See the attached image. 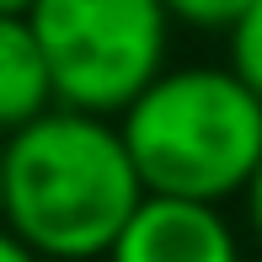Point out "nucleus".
<instances>
[{
	"label": "nucleus",
	"instance_id": "nucleus-10",
	"mask_svg": "<svg viewBox=\"0 0 262 262\" xmlns=\"http://www.w3.org/2000/svg\"><path fill=\"white\" fill-rule=\"evenodd\" d=\"M38 0H0V16H27Z\"/></svg>",
	"mask_w": 262,
	"mask_h": 262
},
{
	"label": "nucleus",
	"instance_id": "nucleus-1",
	"mask_svg": "<svg viewBox=\"0 0 262 262\" xmlns=\"http://www.w3.org/2000/svg\"><path fill=\"white\" fill-rule=\"evenodd\" d=\"M118 118L54 107L6 139V225L43 262H107L145 204Z\"/></svg>",
	"mask_w": 262,
	"mask_h": 262
},
{
	"label": "nucleus",
	"instance_id": "nucleus-6",
	"mask_svg": "<svg viewBox=\"0 0 262 262\" xmlns=\"http://www.w3.org/2000/svg\"><path fill=\"white\" fill-rule=\"evenodd\" d=\"M225 64L262 97V0H252L230 21V32H225Z\"/></svg>",
	"mask_w": 262,
	"mask_h": 262
},
{
	"label": "nucleus",
	"instance_id": "nucleus-5",
	"mask_svg": "<svg viewBox=\"0 0 262 262\" xmlns=\"http://www.w3.org/2000/svg\"><path fill=\"white\" fill-rule=\"evenodd\" d=\"M54 107H59L54 75H49V59L38 49L32 21L0 16V139L21 134L27 123H38Z\"/></svg>",
	"mask_w": 262,
	"mask_h": 262
},
{
	"label": "nucleus",
	"instance_id": "nucleus-9",
	"mask_svg": "<svg viewBox=\"0 0 262 262\" xmlns=\"http://www.w3.org/2000/svg\"><path fill=\"white\" fill-rule=\"evenodd\" d=\"M0 262H43V257L32 252L27 241H16V235L6 230V225H0Z\"/></svg>",
	"mask_w": 262,
	"mask_h": 262
},
{
	"label": "nucleus",
	"instance_id": "nucleus-11",
	"mask_svg": "<svg viewBox=\"0 0 262 262\" xmlns=\"http://www.w3.org/2000/svg\"><path fill=\"white\" fill-rule=\"evenodd\" d=\"M0 209H6V139H0Z\"/></svg>",
	"mask_w": 262,
	"mask_h": 262
},
{
	"label": "nucleus",
	"instance_id": "nucleus-4",
	"mask_svg": "<svg viewBox=\"0 0 262 262\" xmlns=\"http://www.w3.org/2000/svg\"><path fill=\"white\" fill-rule=\"evenodd\" d=\"M107 262H246V235L220 204L150 193Z\"/></svg>",
	"mask_w": 262,
	"mask_h": 262
},
{
	"label": "nucleus",
	"instance_id": "nucleus-3",
	"mask_svg": "<svg viewBox=\"0 0 262 262\" xmlns=\"http://www.w3.org/2000/svg\"><path fill=\"white\" fill-rule=\"evenodd\" d=\"M59 107L123 118L177 64V21L161 0H38L27 11Z\"/></svg>",
	"mask_w": 262,
	"mask_h": 262
},
{
	"label": "nucleus",
	"instance_id": "nucleus-7",
	"mask_svg": "<svg viewBox=\"0 0 262 262\" xmlns=\"http://www.w3.org/2000/svg\"><path fill=\"white\" fill-rule=\"evenodd\" d=\"M166 11H171V21L177 27H187V32H230V21L241 16L252 0H161Z\"/></svg>",
	"mask_w": 262,
	"mask_h": 262
},
{
	"label": "nucleus",
	"instance_id": "nucleus-2",
	"mask_svg": "<svg viewBox=\"0 0 262 262\" xmlns=\"http://www.w3.org/2000/svg\"><path fill=\"white\" fill-rule=\"evenodd\" d=\"M145 193L187 204H241L262 166V97L214 59L171 64L123 118Z\"/></svg>",
	"mask_w": 262,
	"mask_h": 262
},
{
	"label": "nucleus",
	"instance_id": "nucleus-8",
	"mask_svg": "<svg viewBox=\"0 0 262 262\" xmlns=\"http://www.w3.org/2000/svg\"><path fill=\"white\" fill-rule=\"evenodd\" d=\"M241 220H246V235H252V241H257V252H262V166H257L252 187L241 193Z\"/></svg>",
	"mask_w": 262,
	"mask_h": 262
}]
</instances>
